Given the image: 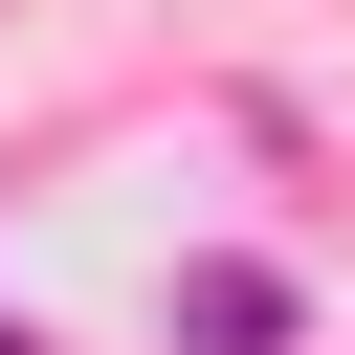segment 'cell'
Listing matches in <instances>:
<instances>
[{
	"label": "cell",
	"mask_w": 355,
	"mask_h": 355,
	"mask_svg": "<svg viewBox=\"0 0 355 355\" xmlns=\"http://www.w3.org/2000/svg\"><path fill=\"white\" fill-rule=\"evenodd\" d=\"M178 333H200V355H266V333H288V288H266V266H200V288H178Z\"/></svg>",
	"instance_id": "1"
}]
</instances>
